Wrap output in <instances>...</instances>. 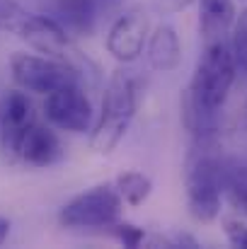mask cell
<instances>
[{
	"instance_id": "6da1fadb",
	"label": "cell",
	"mask_w": 247,
	"mask_h": 249,
	"mask_svg": "<svg viewBox=\"0 0 247 249\" xmlns=\"http://www.w3.org/2000/svg\"><path fill=\"white\" fill-rule=\"evenodd\" d=\"M238 80L228 39L204 44L191 83L182 97V124L191 141H216L221 133V109Z\"/></svg>"
},
{
	"instance_id": "7a4b0ae2",
	"label": "cell",
	"mask_w": 247,
	"mask_h": 249,
	"mask_svg": "<svg viewBox=\"0 0 247 249\" xmlns=\"http://www.w3.org/2000/svg\"><path fill=\"white\" fill-rule=\"evenodd\" d=\"M141 89L131 71H114L104 85L99 111L90 128V150L97 155H109L119 148L138 114Z\"/></svg>"
},
{
	"instance_id": "3957f363",
	"label": "cell",
	"mask_w": 247,
	"mask_h": 249,
	"mask_svg": "<svg viewBox=\"0 0 247 249\" xmlns=\"http://www.w3.org/2000/svg\"><path fill=\"white\" fill-rule=\"evenodd\" d=\"M187 208L194 220L213 223L221 215L226 191V160L216 150V141H194L184 165Z\"/></svg>"
},
{
	"instance_id": "277c9868",
	"label": "cell",
	"mask_w": 247,
	"mask_h": 249,
	"mask_svg": "<svg viewBox=\"0 0 247 249\" xmlns=\"http://www.w3.org/2000/svg\"><path fill=\"white\" fill-rule=\"evenodd\" d=\"M124 213V201L114 181L95 184L76 194L58 211V223L68 230H109Z\"/></svg>"
},
{
	"instance_id": "5b68a950",
	"label": "cell",
	"mask_w": 247,
	"mask_h": 249,
	"mask_svg": "<svg viewBox=\"0 0 247 249\" xmlns=\"http://www.w3.org/2000/svg\"><path fill=\"white\" fill-rule=\"evenodd\" d=\"M17 39H22L29 49H34L41 56H49V58H56V61H63V63L78 68L85 78L92 75V71H95L92 61L76 46L73 34H68L49 15L29 12V17L24 19V24L17 32Z\"/></svg>"
},
{
	"instance_id": "8992f818",
	"label": "cell",
	"mask_w": 247,
	"mask_h": 249,
	"mask_svg": "<svg viewBox=\"0 0 247 249\" xmlns=\"http://www.w3.org/2000/svg\"><path fill=\"white\" fill-rule=\"evenodd\" d=\"M10 73L17 87L32 94H44V97L63 85L85 80V75L78 68L63 61H56L41 53H27V51H17L10 58Z\"/></svg>"
},
{
	"instance_id": "52a82bcc",
	"label": "cell",
	"mask_w": 247,
	"mask_h": 249,
	"mask_svg": "<svg viewBox=\"0 0 247 249\" xmlns=\"http://www.w3.org/2000/svg\"><path fill=\"white\" fill-rule=\"evenodd\" d=\"M95 107L85 92L82 83H68L54 92L46 94L44 99V116L46 121L66 133L82 136L90 133L92 124H95Z\"/></svg>"
},
{
	"instance_id": "ba28073f",
	"label": "cell",
	"mask_w": 247,
	"mask_h": 249,
	"mask_svg": "<svg viewBox=\"0 0 247 249\" xmlns=\"http://www.w3.org/2000/svg\"><path fill=\"white\" fill-rule=\"evenodd\" d=\"M148 36H151V17L146 10L133 7V10L121 12L109 24L104 49L116 63L129 66V63H136L146 53Z\"/></svg>"
},
{
	"instance_id": "9c48e42d",
	"label": "cell",
	"mask_w": 247,
	"mask_h": 249,
	"mask_svg": "<svg viewBox=\"0 0 247 249\" xmlns=\"http://www.w3.org/2000/svg\"><path fill=\"white\" fill-rule=\"evenodd\" d=\"M34 124H37V111L27 89L17 87L5 92V97L0 99V148L5 158L17 162L19 143Z\"/></svg>"
},
{
	"instance_id": "30bf717a",
	"label": "cell",
	"mask_w": 247,
	"mask_h": 249,
	"mask_svg": "<svg viewBox=\"0 0 247 249\" xmlns=\"http://www.w3.org/2000/svg\"><path fill=\"white\" fill-rule=\"evenodd\" d=\"M63 158H66V150H63V143L56 136L54 126L51 124L46 126L39 121L24 133L19 150H17V162L27 167H37V169L58 165Z\"/></svg>"
},
{
	"instance_id": "8fae6325",
	"label": "cell",
	"mask_w": 247,
	"mask_h": 249,
	"mask_svg": "<svg viewBox=\"0 0 247 249\" xmlns=\"http://www.w3.org/2000/svg\"><path fill=\"white\" fill-rule=\"evenodd\" d=\"M146 58L148 66L158 73H174L182 63V39L177 29L167 22H160L151 29L148 44H146Z\"/></svg>"
},
{
	"instance_id": "7c38bea8",
	"label": "cell",
	"mask_w": 247,
	"mask_h": 249,
	"mask_svg": "<svg viewBox=\"0 0 247 249\" xmlns=\"http://www.w3.org/2000/svg\"><path fill=\"white\" fill-rule=\"evenodd\" d=\"M46 15L54 17L68 34L87 36L97 24V2L95 0H51Z\"/></svg>"
},
{
	"instance_id": "4fadbf2b",
	"label": "cell",
	"mask_w": 247,
	"mask_h": 249,
	"mask_svg": "<svg viewBox=\"0 0 247 249\" xmlns=\"http://www.w3.org/2000/svg\"><path fill=\"white\" fill-rule=\"evenodd\" d=\"M238 10L235 0H199V36L204 44L223 41L233 24Z\"/></svg>"
},
{
	"instance_id": "5bb4252c",
	"label": "cell",
	"mask_w": 247,
	"mask_h": 249,
	"mask_svg": "<svg viewBox=\"0 0 247 249\" xmlns=\"http://www.w3.org/2000/svg\"><path fill=\"white\" fill-rule=\"evenodd\" d=\"M114 186H116L121 201L126 206H131V208L143 206L151 198V194H153V179L146 172H141V169H126V172L116 174Z\"/></svg>"
},
{
	"instance_id": "9a60e30c",
	"label": "cell",
	"mask_w": 247,
	"mask_h": 249,
	"mask_svg": "<svg viewBox=\"0 0 247 249\" xmlns=\"http://www.w3.org/2000/svg\"><path fill=\"white\" fill-rule=\"evenodd\" d=\"M226 191L247 215V162H226Z\"/></svg>"
},
{
	"instance_id": "2e32d148",
	"label": "cell",
	"mask_w": 247,
	"mask_h": 249,
	"mask_svg": "<svg viewBox=\"0 0 247 249\" xmlns=\"http://www.w3.org/2000/svg\"><path fill=\"white\" fill-rule=\"evenodd\" d=\"M228 44H230V51H233V58H235L238 75L247 78V7L235 17Z\"/></svg>"
},
{
	"instance_id": "e0dca14e",
	"label": "cell",
	"mask_w": 247,
	"mask_h": 249,
	"mask_svg": "<svg viewBox=\"0 0 247 249\" xmlns=\"http://www.w3.org/2000/svg\"><path fill=\"white\" fill-rule=\"evenodd\" d=\"M27 17H29V10L22 7L17 0H0V32H10L17 36Z\"/></svg>"
},
{
	"instance_id": "ac0fdd59",
	"label": "cell",
	"mask_w": 247,
	"mask_h": 249,
	"mask_svg": "<svg viewBox=\"0 0 247 249\" xmlns=\"http://www.w3.org/2000/svg\"><path fill=\"white\" fill-rule=\"evenodd\" d=\"M109 232H112V237H114L119 245H124V247H129V249L143 247V242H146V237H148L141 225L129 223V220H121V218L109 228Z\"/></svg>"
},
{
	"instance_id": "d6986e66",
	"label": "cell",
	"mask_w": 247,
	"mask_h": 249,
	"mask_svg": "<svg viewBox=\"0 0 247 249\" xmlns=\"http://www.w3.org/2000/svg\"><path fill=\"white\" fill-rule=\"evenodd\" d=\"M146 247H167V249H196L201 247L199 240L189 232H167V235H153V237H146L143 242Z\"/></svg>"
},
{
	"instance_id": "ffe728a7",
	"label": "cell",
	"mask_w": 247,
	"mask_h": 249,
	"mask_svg": "<svg viewBox=\"0 0 247 249\" xmlns=\"http://www.w3.org/2000/svg\"><path fill=\"white\" fill-rule=\"evenodd\" d=\"M223 235L230 242V247L247 249V223L238 218H226L223 220Z\"/></svg>"
},
{
	"instance_id": "44dd1931",
	"label": "cell",
	"mask_w": 247,
	"mask_h": 249,
	"mask_svg": "<svg viewBox=\"0 0 247 249\" xmlns=\"http://www.w3.org/2000/svg\"><path fill=\"white\" fill-rule=\"evenodd\" d=\"M194 2H199V0H151V5L158 15H179V12L189 10Z\"/></svg>"
},
{
	"instance_id": "7402d4cb",
	"label": "cell",
	"mask_w": 247,
	"mask_h": 249,
	"mask_svg": "<svg viewBox=\"0 0 247 249\" xmlns=\"http://www.w3.org/2000/svg\"><path fill=\"white\" fill-rule=\"evenodd\" d=\"M7 235H10V220L0 215V245L7 240Z\"/></svg>"
},
{
	"instance_id": "603a6c76",
	"label": "cell",
	"mask_w": 247,
	"mask_h": 249,
	"mask_svg": "<svg viewBox=\"0 0 247 249\" xmlns=\"http://www.w3.org/2000/svg\"><path fill=\"white\" fill-rule=\"evenodd\" d=\"M240 121H243V126L247 128V97H245V102H243V119Z\"/></svg>"
},
{
	"instance_id": "cb8c5ba5",
	"label": "cell",
	"mask_w": 247,
	"mask_h": 249,
	"mask_svg": "<svg viewBox=\"0 0 247 249\" xmlns=\"http://www.w3.org/2000/svg\"><path fill=\"white\" fill-rule=\"evenodd\" d=\"M243 2H247V0H243Z\"/></svg>"
}]
</instances>
